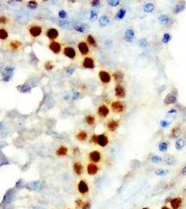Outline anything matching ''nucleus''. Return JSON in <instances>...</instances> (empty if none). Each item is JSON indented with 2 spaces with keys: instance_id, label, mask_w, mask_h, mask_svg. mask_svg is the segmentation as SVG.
<instances>
[{
  "instance_id": "f257e3e1",
  "label": "nucleus",
  "mask_w": 186,
  "mask_h": 209,
  "mask_svg": "<svg viewBox=\"0 0 186 209\" xmlns=\"http://www.w3.org/2000/svg\"><path fill=\"white\" fill-rule=\"evenodd\" d=\"M74 189L78 196L83 199H86L90 197L92 192V185L86 178L80 177L76 181Z\"/></svg>"
},
{
  "instance_id": "f03ea898",
  "label": "nucleus",
  "mask_w": 186,
  "mask_h": 209,
  "mask_svg": "<svg viewBox=\"0 0 186 209\" xmlns=\"http://www.w3.org/2000/svg\"><path fill=\"white\" fill-rule=\"evenodd\" d=\"M27 30L29 36L33 39L39 38L44 31L43 25L39 23H36V22L29 24L27 27Z\"/></svg>"
},
{
  "instance_id": "7ed1b4c3",
  "label": "nucleus",
  "mask_w": 186,
  "mask_h": 209,
  "mask_svg": "<svg viewBox=\"0 0 186 209\" xmlns=\"http://www.w3.org/2000/svg\"><path fill=\"white\" fill-rule=\"evenodd\" d=\"M72 173L78 178L82 177L86 172V165L80 160H75L72 165Z\"/></svg>"
},
{
  "instance_id": "20e7f679",
  "label": "nucleus",
  "mask_w": 186,
  "mask_h": 209,
  "mask_svg": "<svg viewBox=\"0 0 186 209\" xmlns=\"http://www.w3.org/2000/svg\"><path fill=\"white\" fill-rule=\"evenodd\" d=\"M103 155L99 150H93L88 153L87 160L88 162L101 165L103 161Z\"/></svg>"
},
{
  "instance_id": "39448f33",
  "label": "nucleus",
  "mask_w": 186,
  "mask_h": 209,
  "mask_svg": "<svg viewBox=\"0 0 186 209\" xmlns=\"http://www.w3.org/2000/svg\"><path fill=\"white\" fill-rule=\"evenodd\" d=\"M85 165H86V173L89 176H95L98 175L101 171V166L98 164L87 162Z\"/></svg>"
},
{
  "instance_id": "423d86ee",
  "label": "nucleus",
  "mask_w": 186,
  "mask_h": 209,
  "mask_svg": "<svg viewBox=\"0 0 186 209\" xmlns=\"http://www.w3.org/2000/svg\"><path fill=\"white\" fill-rule=\"evenodd\" d=\"M69 154V149L68 146L64 144H60L57 146L55 151V155L59 158H65L67 157Z\"/></svg>"
},
{
  "instance_id": "0eeeda50",
  "label": "nucleus",
  "mask_w": 186,
  "mask_h": 209,
  "mask_svg": "<svg viewBox=\"0 0 186 209\" xmlns=\"http://www.w3.org/2000/svg\"><path fill=\"white\" fill-rule=\"evenodd\" d=\"M62 53L67 58L71 59V60L75 59L76 55H77L76 50L72 46H65L62 49Z\"/></svg>"
},
{
  "instance_id": "6e6552de",
  "label": "nucleus",
  "mask_w": 186,
  "mask_h": 209,
  "mask_svg": "<svg viewBox=\"0 0 186 209\" xmlns=\"http://www.w3.org/2000/svg\"><path fill=\"white\" fill-rule=\"evenodd\" d=\"M48 48L55 55H59L62 51V45L57 41H50L49 44H48Z\"/></svg>"
},
{
  "instance_id": "1a4fd4ad",
  "label": "nucleus",
  "mask_w": 186,
  "mask_h": 209,
  "mask_svg": "<svg viewBox=\"0 0 186 209\" xmlns=\"http://www.w3.org/2000/svg\"><path fill=\"white\" fill-rule=\"evenodd\" d=\"M46 36L50 41H57L59 37V31L55 28H48L46 31Z\"/></svg>"
},
{
  "instance_id": "9d476101",
  "label": "nucleus",
  "mask_w": 186,
  "mask_h": 209,
  "mask_svg": "<svg viewBox=\"0 0 186 209\" xmlns=\"http://www.w3.org/2000/svg\"><path fill=\"white\" fill-rule=\"evenodd\" d=\"M77 48L78 50H79V52L81 55L86 56L88 55V53H89L90 52L89 45L87 43V42L84 41H80L79 43H78Z\"/></svg>"
},
{
  "instance_id": "9b49d317",
  "label": "nucleus",
  "mask_w": 186,
  "mask_h": 209,
  "mask_svg": "<svg viewBox=\"0 0 186 209\" xmlns=\"http://www.w3.org/2000/svg\"><path fill=\"white\" fill-rule=\"evenodd\" d=\"M169 203L171 209H180L183 204V201L180 197H176L170 200Z\"/></svg>"
},
{
  "instance_id": "f8f14e48",
  "label": "nucleus",
  "mask_w": 186,
  "mask_h": 209,
  "mask_svg": "<svg viewBox=\"0 0 186 209\" xmlns=\"http://www.w3.org/2000/svg\"><path fill=\"white\" fill-rule=\"evenodd\" d=\"M109 142V137L106 135L105 133L100 134V135H97V145L102 148L106 147L108 145Z\"/></svg>"
},
{
  "instance_id": "ddd939ff",
  "label": "nucleus",
  "mask_w": 186,
  "mask_h": 209,
  "mask_svg": "<svg viewBox=\"0 0 186 209\" xmlns=\"http://www.w3.org/2000/svg\"><path fill=\"white\" fill-rule=\"evenodd\" d=\"M82 66L83 69H90L93 70L95 68V61L93 57H86L83 59L82 62Z\"/></svg>"
},
{
  "instance_id": "4468645a",
  "label": "nucleus",
  "mask_w": 186,
  "mask_h": 209,
  "mask_svg": "<svg viewBox=\"0 0 186 209\" xmlns=\"http://www.w3.org/2000/svg\"><path fill=\"white\" fill-rule=\"evenodd\" d=\"M99 78L100 81L104 84H108L111 82V77L109 73H108L106 71H100L99 73Z\"/></svg>"
},
{
  "instance_id": "2eb2a0df",
  "label": "nucleus",
  "mask_w": 186,
  "mask_h": 209,
  "mask_svg": "<svg viewBox=\"0 0 186 209\" xmlns=\"http://www.w3.org/2000/svg\"><path fill=\"white\" fill-rule=\"evenodd\" d=\"M109 114V109L106 105H101L97 109V114L101 118H106Z\"/></svg>"
},
{
  "instance_id": "dca6fc26",
  "label": "nucleus",
  "mask_w": 186,
  "mask_h": 209,
  "mask_svg": "<svg viewBox=\"0 0 186 209\" xmlns=\"http://www.w3.org/2000/svg\"><path fill=\"white\" fill-rule=\"evenodd\" d=\"M111 108L113 111L116 113H121L124 111V105L121 101H114L111 103Z\"/></svg>"
},
{
  "instance_id": "f3484780",
  "label": "nucleus",
  "mask_w": 186,
  "mask_h": 209,
  "mask_svg": "<svg viewBox=\"0 0 186 209\" xmlns=\"http://www.w3.org/2000/svg\"><path fill=\"white\" fill-rule=\"evenodd\" d=\"M88 133L83 130H80L79 131H77L75 135L76 139L80 142H86L87 139H88Z\"/></svg>"
},
{
  "instance_id": "a211bd4d",
  "label": "nucleus",
  "mask_w": 186,
  "mask_h": 209,
  "mask_svg": "<svg viewBox=\"0 0 186 209\" xmlns=\"http://www.w3.org/2000/svg\"><path fill=\"white\" fill-rule=\"evenodd\" d=\"M115 93L118 98H123L126 96V90L122 85L118 84L115 88Z\"/></svg>"
},
{
  "instance_id": "6ab92c4d",
  "label": "nucleus",
  "mask_w": 186,
  "mask_h": 209,
  "mask_svg": "<svg viewBox=\"0 0 186 209\" xmlns=\"http://www.w3.org/2000/svg\"><path fill=\"white\" fill-rule=\"evenodd\" d=\"M125 40L128 43H132L135 38V33L132 29H127L125 32Z\"/></svg>"
},
{
  "instance_id": "aec40b11",
  "label": "nucleus",
  "mask_w": 186,
  "mask_h": 209,
  "mask_svg": "<svg viewBox=\"0 0 186 209\" xmlns=\"http://www.w3.org/2000/svg\"><path fill=\"white\" fill-rule=\"evenodd\" d=\"M12 20L8 15H0V27H4L11 24Z\"/></svg>"
},
{
  "instance_id": "412c9836",
  "label": "nucleus",
  "mask_w": 186,
  "mask_h": 209,
  "mask_svg": "<svg viewBox=\"0 0 186 209\" xmlns=\"http://www.w3.org/2000/svg\"><path fill=\"white\" fill-rule=\"evenodd\" d=\"M22 47V43L20 41H18V40H12L10 41L8 43V48H9L12 50H18L19 49L21 48Z\"/></svg>"
},
{
  "instance_id": "4be33fe9",
  "label": "nucleus",
  "mask_w": 186,
  "mask_h": 209,
  "mask_svg": "<svg viewBox=\"0 0 186 209\" xmlns=\"http://www.w3.org/2000/svg\"><path fill=\"white\" fill-rule=\"evenodd\" d=\"M107 128L110 130L111 132L116 131V129L119 126V122L116 120H111L107 123Z\"/></svg>"
},
{
  "instance_id": "5701e85b",
  "label": "nucleus",
  "mask_w": 186,
  "mask_h": 209,
  "mask_svg": "<svg viewBox=\"0 0 186 209\" xmlns=\"http://www.w3.org/2000/svg\"><path fill=\"white\" fill-rule=\"evenodd\" d=\"M176 102V96L171 93H168L164 100V102L166 105L174 104Z\"/></svg>"
},
{
  "instance_id": "b1692460",
  "label": "nucleus",
  "mask_w": 186,
  "mask_h": 209,
  "mask_svg": "<svg viewBox=\"0 0 186 209\" xmlns=\"http://www.w3.org/2000/svg\"><path fill=\"white\" fill-rule=\"evenodd\" d=\"M74 29L78 32H81V33H84L88 30V27L87 26V24H83V23H78L74 25Z\"/></svg>"
},
{
  "instance_id": "393cba45",
  "label": "nucleus",
  "mask_w": 186,
  "mask_h": 209,
  "mask_svg": "<svg viewBox=\"0 0 186 209\" xmlns=\"http://www.w3.org/2000/svg\"><path fill=\"white\" fill-rule=\"evenodd\" d=\"M185 3L179 2L174 6V8H173V13L178 14L179 13H180V12L183 11V10H185Z\"/></svg>"
},
{
  "instance_id": "a878e982",
  "label": "nucleus",
  "mask_w": 186,
  "mask_h": 209,
  "mask_svg": "<svg viewBox=\"0 0 186 209\" xmlns=\"http://www.w3.org/2000/svg\"><path fill=\"white\" fill-rule=\"evenodd\" d=\"M162 160H163V162L166 164V165H170V166L173 165L176 163L175 158H173V156H169V155H167V156H164V158H162Z\"/></svg>"
},
{
  "instance_id": "bb28decb",
  "label": "nucleus",
  "mask_w": 186,
  "mask_h": 209,
  "mask_svg": "<svg viewBox=\"0 0 186 209\" xmlns=\"http://www.w3.org/2000/svg\"><path fill=\"white\" fill-rule=\"evenodd\" d=\"M8 32L7 29L4 27H0V40L5 41L8 38Z\"/></svg>"
},
{
  "instance_id": "cd10ccee",
  "label": "nucleus",
  "mask_w": 186,
  "mask_h": 209,
  "mask_svg": "<svg viewBox=\"0 0 186 209\" xmlns=\"http://www.w3.org/2000/svg\"><path fill=\"white\" fill-rule=\"evenodd\" d=\"M85 121H86L87 124L90 125V126H93V125H95V123H96L95 118L94 117L93 115H90V114L87 115L86 116V118H85Z\"/></svg>"
},
{
  "instance_id": "c85d7f7f",
  "label": "nucleus",
  "mask_w": 186,
  "mask_h": 209,
  "mask_svg": "<svg viewBox=\"0 0 186 209\" xmlns=\"http://www.w3.org/2000/svg\"><path fill=\"white\" fill-rule=\"evenodd\" d=\"M86 41H87V43H88V45H90V46L93 47V48L97 47V41H96V40H95V38L93 37V35H91V34L88 35V36H87Z\"/></svg>"
},
{
  "instance_id": "c756f323",
  "label": "nucleus",
  "mask_w": 186,
  "mask_h": 209,
  "mask_svg": "<svg viewBox=\"0 0 186 209\" xmlns=\"http://www.w3.org/2000/svg\"><path fill=\"white\" fill-rule=\"evenodd\" d=\"M185 145V142L184 139L181 138H179L175 142V147L177 150H181L183 148Z\"/></svg>"
},
{
  "instance_id": "7c9ffc66",
  "label": "nucleus",
  "mask_w": 186,
  "mask_h": 209,
  "mask_svg": "<svg viewBox=\"0 0 186 209\" xmlns=\"http://www.w3.org/2000/svg\"><path fill=\"white\" fill-rule=\"evenodd\" d=\"M113 77L116 82H120L123 81V78H124V74L121 71H116L113 74Z\"/></svg>"
},
{
  "instance_id": "2f4dec72",
  "label": "nucleus",
  "mask_w": 186,
  "mask_h": 209,
  "mask_svg": "<svg viewBox=\"0 0 186 209\" xmlns=\"http://www.w3.org/2000/svg\"><path fill=\"white\" fill-rule=\"evenodd\" d=\"M159 21L160 22L161 24L162 25H166L170 21V17L168 16L167 15H165V14H163V15H161L159 17Z\"/></svg>"
},
{
  "instance_id": "473e14b6",
  "label": "nucleus",
  "mask_w": 186,
  "mask_h": 209,
  "mask_svg": "<svg viewBox=\"0 0 186 209\" xmlns=\"http://www.w3.org/2000/svg\"><path fill=\"white\" fill-rule=\"evenodd\" d=\"M109 22H110V20L107 16L106 15H102V16L100 17V20H99V22H100V24L102 27H106L108 24H109Z\"/></svg>"
},
{
  "instance_id": "72a5a7b5",
  "label": "nucleus",
  "mask_w": 186,
  "mask_h": 209,
  "mask_svg": "<svg viewBox=\"0 0 186 209\" xmlns=\"http://www.w3.org/2000/svg\"><path fill=\"white\" fill-rule=\"evenodd\" d=\"M169 173V171L165 169H157L155 171V174L158 176H165Z\"/></svg>"
},
{
  "instance_id": "f704fd0d",
  "label": "nucleus",
  "mask_w": 186,
  "mask_h": 209,
  "mask_svg": "<svg viewBox=\"0 0 186 209\" xmlns=\"http://www.w3.org/2000/svg\"><path fill=\"white\" fill-rule=\"evenodd\" d=\"M126 15V10L125 8H121L117 12L116 15V18L118 19V20H122L123 19L125 16Z\"/></svg>"
},
{
  "instance_id": "c9c22d12",
  "label": "nucleus",
  "mask_w": 186,
  "mask_h": 209,
  "mask_svg": "<svg viewBox=\"0 0 186 209\" xmlns=\"http://www.w3.org/2000/svg\"><path fill=\"white\" fill-rule=\"evenodd\" d=\"M155 8V6L153 3H146L144 7V10L146 13H151L152 11H153Z\"/></svg>"
},
{
  "instance_id": "e433bc0d",
  "label": "nucleus",
  "mask_w": 186,
  "mask_h": 209,
  "mask_svg": "<svg viewBox=\"0 0 186 209\" xmlns=\"http://www.w3.org/2000/svg\"><path fill=\"white\" fill-rule=\"evenodd\" d=\"M180 128H179L178 127H174V128L171 130V136L173 138H177V137H178V136L180 135Z\"/></svg>"
},
{
  "instance_id": "4c0bfd02",
  "label": "nucleus",
  "mask_w": 186,
  "mask_h": 209,
  "mask_svg": "<svg viewBox=\"0 0 186 209\" xmlns=\"http://www.w3.org/2000/svg\"><path fill=\"white\" fill-rule=\"evenodd\" d=\"M168 147H169V144L168 143H166V142H161L160 144H159V146H158V149H159V150L161 151V152H165V151H167Z\"/></svg>"
},
{
  "instance_id": "58836bf2",
  "label": "nucleus",
  "mask_w": 186,
  "mask_h": 209,
  "mask_svg": "<svg viewBox=\"0 0 186 209\" xmlns=\"http://www.w3.org/2000/svg\"><path fill=\"white\" fill-rule=\"evenodd\" d=\"M150 160L153 163L159 164V163H160L162 161V158L161 156L156 155V156H153L152 158H150Z\"/></svg>"
},
{
  "instance_id": "ea45409f",
  "label": "nucleus",
  "mask_w": 186,
  "mask_h": 209,
  "mask_svg": "<svg viewBox=\"0 0 186 209\" xmlns=\"http://www.w3.org/2000/svg\"><path fill=\"white\" fill-rule=\"evenodd\" d=\"M97 17H98V14L95 10H92L90 13V20L93 21V22H95L97 20Z\"/></svg>"
},
{
  "instance_id": "a19ab883",
  "label": "nucleus",
  "mask_w": 186,
  "mask_h": 209,
  "mask_svg": "<svg viewBox=\"0 0 186 209\" xmlns=\"http://www.w3.org/2000/svg\"><path fill=\"white\" fill-rule=\"evenodd\" d=\"M90 208H91V203H90V202L88 201V200L85 199L81 209H90Z\"/></svg>"
},
{
  "instance_id": "79ce46f5",
  "label": "nucleus",
  "mask_w": 186,
  "mask_h": 209,
  "mask_svg": "<svg viewBox=\"0 0 186 209\" xmlns=\"http://www.w3.org/2000/svg\"><path fill=\"white\" fill-rule=\"evenodd\" d=\"M170 40H171V35L168 33H166L163 35V38H162V42L164 43H167L169 42Z\"/></svg>"
},
{
  "instance_id": "37998d69",
  "label": "nucleus",
  "mask_w": 186,
  "mask_h": 209,
  "mask_svg": "<svg viewBox=\"0 0 186 209\" xmlns=\"http://www.w3.org/2000/svg\"><path fill=\"white\" fill-rule=\"evenodd\" d=\"M27 6L31 9H34L37 6V2L36 1H29L27 3Z\"/></svg>"
},
{
  "instance_id": "c03bdc74",
  "label": "nucleus",
  "mask_w": 186,
  "mask_h": 209,
  "mask_svg": "<svg viewBox=\"0 0 186 209\" xmlns=\"http://www.w3.org/2000/svg\"><path fill=\"white\" fill-rule=\"evenodd\" d=\"M108 3L111 6H117L118 5H119L120 1H118V0H109V1H108Z\"/></svg>"
},
{
  "instance_id": "a18cd8bd",
  "label": "nucleus",
  "mask_w": 186,
  "mask_h": 209,
  "mask_svg": "<svg viewBox=\"0 0 186 209\" xmlns=\"http://www.w3.org/2000/svg\"><path fill=\"white\" fill-rule=\"evenodd\" d=\"M147 45V41L146 38H141V39L139 40V45L140 47H142V48H145Z\"/></svg>"
},
{
  "instance_id": "49530a36",
  "label": "nucleus",
  "mask_w": 186,
  "mask_h": 209,
  "mask_svg": "<svg viewBox=\"0 0 186 209\" xmlns=\"http://www.w3.org/2000/svg\"><path fill=\"white\" fill-rule=\"evenodd\" d=\"M97 135L94 134V135H92L91 137H90V142L93 143V144H95V145H97Z\"/></svg>"
},
{
  "instance_id": "de8ad7c7",
  "label": "nucleus",
  "mask_w": 186,
  "mask_h": 209,
  "mask_svg": "<svg viewBox=\"0 0 186 209\" xmlns=\"http://www.w3.org/2000/svg\"><path fill=\"white\" fill-rule=\"evenodd\" d=\"M59 25L63 28H67L69 27V23L67 22H66V21H60V22H59Z\"/></svg>"
},
{
  "instance_id": "09e8293b",
  "label": "nucleus",
  "mask_w": 186,
  "mask_h": 209,
  "mask_svg": "<svg viewBox=\"0 0 186 209\" xmlns=\"http://www.w3.org/2000/svg\"><path fill=\"white\" fill-rule=\"evenodd\" d=\"M59 17H60L61 19H65V17H67V13L63 10H60V11L59 12Z\"/></svg>"
},
{
  "instance_id": "8fccbe9b",
  "label": "nucleus",
  "mask_w": 186,
  "mask_h": 209,
  "mask_svg": "<svg viewBox=\"0 0 186 209\" xmlns=\"http://www.w3.org/2000/svg\"><path fill=\"white\" fill-rule=\"evenodd\" d=\"M169 124V123L166 120H162L160 121V125L162 128H166V127H168Z\"/></svg>"
},
{
  "instance_id": "3c124183",
  "label": "nucleus",
  "mask_w": 186,
  "mask_h": 209,
  "mask_svg": "<svg viewBox=\"0 0 186 209\" xmlns=\"http://www.w3.org/2000/svg\"><path fill=\"white\" fill-rule=\"evenodd\" d=\"M100 3V1H98V0H95V1H91V4L93 7H96L97 6H99Z\"/></svg>"
},
{
  "instance_id": "603ef678",
  "label": "nucleus",
  "mask_w": 186,
  "mask_h": 209,
  "mask_svg": "<svg viewBox=\"0 0 186 209\" xmlns=\"http://www.w3.org/2000/svg\"><path fill=\"white\" fill-rule=\"evenodd\" d=\"M181 174L183 176H185L186 177V165L185 167H183V168L181 170Z\"/></svg>"
},
{
  "instance_id": "864d4df0",
  "label": "nucleus",
  "mask_w": 186,
  "mask_h": 209,
  "mask_svg": "<svg viewBox=\"0 0 186 209\" xmlns=\"http://www.w3.org/2000/svg\"><path fill=\"white\" fill-rule=\"evenodd\" d=\"M176 111V109H171V110L169 111H168V113H169V114H171V113H175Z\"/></svg>"
},
{
  "instance_id": "5fc2aeb1",
  "label": "nucleus",
  "mask_w": 186,
  "mask_h": 209,
  "mask_svg": "<svg viewBox=\"0 0 186 209\" xmlns=\"http://www.w3.org/2000/svg\"><path fill=\"white\" fill-rule=\"evenodd\" d=\"M161 209H171V208H169V207L166 206H164L162 207Z\"/></svg>"
},
{
  "instance_id": "6e6d98bb",
  "label": "nucleus",
  "mask_w": 186,
  "mask_h": 209,
  "mask_svg": "<svg viewBox=\"0 0 186 209\" xmlns=\"http://www.w3.org/2000/svg\"><path fill=\"white\" fill-rule=\"evenodd\" d=\"M64 209H74V208H70V207H67V208H64Z\"/></svg>"
},
{
  "instance_id": "4d7b16f0",
  "label": "nucleus",
  "mask_w": 186,
  "mask_h": 209,
  "mask_svg": "<svg viewBox=\"0 0 186 209\" xmlns=\"http://www.w3.org/2000/svg\"><path fill=\"white\" fill-rule=\"evenodd\" d=\"M142 209H149V208H148V207H145V208H143Z\"/></svg>"
}]
</instances>
